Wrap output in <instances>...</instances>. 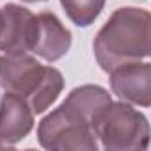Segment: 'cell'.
<instances>
[{
    "label": "cell",
    "instance_id": "52a82bcc",
    "mask_svg": "<svg viewBox=\"0 0 151 151\" xmlns=\"http://www.w3.org/2000/svg\"><path fill=\"white\" fill-rule=\"evenodd\" d=\"M34 126V112L25 98L6 93L0 101V144L13 146L25 139Z\"/></svg>",
    "mask_w": 151,
    "mask_h": 151
},
{
    "label": "cell",
    "instance_id": "8992f818",
    "mask_svg": "<svg viewBox=\"0 0 151 151\" xmlns=\"http://www.w3.org/2000/svg\"><path fill=\"white\" fill-rule=\"evenodd\" d=\"M110 87L123 101L140 107L151 105V64L132 62L110 71Z\"/></svg>",
    "mask_w": 151,
    "mask_h": 151
},
{
    "label": "cell",
    "instance_id": "7a4b0ae2",
    "mask_svg": "<svg viewBox=\"0 0 151 151\" xmlns=\"http://www.w3.org/2000/svg\"><path fill=\"white\" fill-rule=\"evenodd\" d=\"M94 55L103 71L139 62L151 52V14L140 7H121L94 39Z\"/></svg>",
    "mask_w": 151,
    "mask_h": 151
},
{
    "label": "cell",
    "instance_id": "5b68a950",
    "mask_svg": "<svg viewBox=\"0 0 151 151\" xmlns=\"http://www.w3.org/2000/svg\"><path fill=\"white\" fill-rule=\"evenodd\" d=\"M2 14L4 25L0 34V50L11 55L30 52L37 30V16L18 4H7L2 9Z\"/></svg>",
    "mask_w": 151,
    "mask_h": 151
},
{
    "label": "cell",
    "instance_id": "8fae6325",
    "mask_svg": "<svg viewBox=\"0 0 151 151\" xmlns=\"http://www.w3.org/2000/svg\"><path fill=\"white\" fill-rule=\"evenodd\" d=\"M23 2H29V4H32V2H43V0H23Z\"/></svg>",
    "mask_w": 151,
    "mask_h": 151
},
{
    "label": "cell",
    "instance_id": "9c48e42d",
    "mask_svg": "<svg viewBox=\"0 0 151 151\" xmlns=\"http://www.w3.org/2000/svg\"><path fill=\"white\" fill-rule=\"evenodd\" d=\"M66 16L78 27H89L103 11L105 0H60Z\"/></svg>",
    "mask_w": 151,
    "mask_h": 151
},
{
    "label": "cell",
    "instance_id": "6da1fadb",
    "mask_svg": "<svg viewBox=\"0 0 151 151\" xmlns=\"http://www.w3.org/2000/svg\"><path fill=\"white\" fill-rule=\"evenodd\" d=\"M110 101V94L98 86L73 89L60 107L39 123V144L57 151H96V126Z\"/></svg>",
    "mask_w": 151,
    "mask_h": 151
},
{
    "label": "cell",
    "instance_id": "ba28073f",
    "mask_svg": "<svg viewBox=\"0 0 151 151\" xmlns=\"http://www.w3.org/2000/svg\"><path fill=\"white\" fill-rule=\"evenodd\" d=\"M71 46V32L60 23V20L48 11L37 14V30L32 50L36 55L48 62H55L68 53Z\"/></svg>",
    "mask_w": 151,
    "mask_h": 151
},
{
    "label": "cell",
    "instance_id": "30bf717a",
    "mask_svg": "<svg viewBox=\"0 0 151 151\" xmlns=\"http://www.w3.org/2000/svg\"><path fill=\"white\" fill-rule=\"evenodd\" d=\"M2 25H4V14H2V9H0V34H2Z\"/></svg>",
    "mask_w": 151,
    "mask_h": 151
},
{
    "label": "cell",
    "instance_id": "3957f363",
    "mask_svg": "<svg viewBox=\"0 0 151 151\" xmlns=\"http://www.w3.org/2000/svg\"><path fill=\"white\" fill-rule=\"evenodd\" d=\"M0 84L7 93L25 98L34 114H41L59 98L64 78L59 69L43 66L27 53H6L0 57Z\"/></svg>",
    "mask_w": 151,
    "mask_h": 151
},
{
    "label": "cell",
    "instance_id": "277c9868",
    "mask_svg": "<svg viewBox=\"0 0 151 151\" xmlns=\"http://www.w3.org/2000/svg\"><path fill=\"white\" fill-rule=\"evenodd\" d=\"M96 137L105 149L130 151L146 149L149 144V124L144 114L130 107L128 103H112L101 114Z\"/></svg>",
    "mask_w": 151,
    "mask_h": 151
}]
</instances>
